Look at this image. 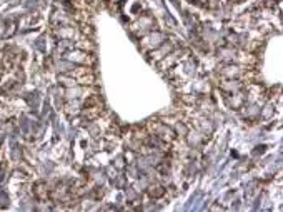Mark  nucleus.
<instances>
[{
    "mask_svg": "<svg viewBox=\"0 0 283 212\" xmlns=\"http://www.w3.org/2000/svg\"><path fill=\"white\" fill-rule=\"evenodd\" d=\"M34 192H35V197L39 200H47V199H49V187H47V184H44V182L37 184Z\"/></svg>",
    "mask_w": 283,
    "mask_h": 212,
    "instance_id": "obj_1",
    "label": "nucleus"
}]
</instances>
